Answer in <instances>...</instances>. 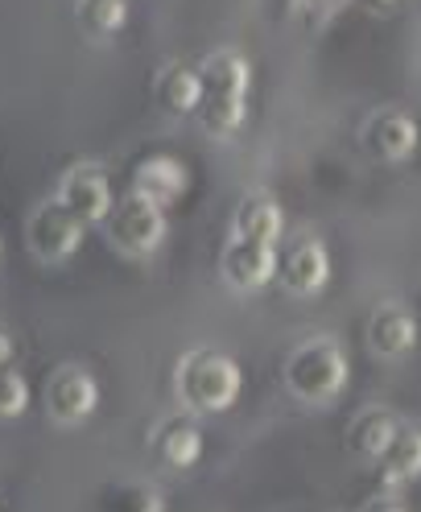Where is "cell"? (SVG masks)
Segmentation results:
<instances>
[{"label":"cell","instance_id":"11","mask_svg":"<svg viewBox=\"0 0 421 512\" xmlns=\"http://www.w3.org/2000/svg\"><path fill=\"white\" fill-rule=\"evenodd\" d=\"M421 141V128L409 112H397V108H388V112H376L364 128V149L368 157H376V162H405V157H413Z\"/></svg>","mask_w":421,"mask_h":512},{"label":"cell","instance_id":"17","mask_svg":"<svg viewBox=\"0 0 421 512\" xmlns=\"http://www.w3.org/2000/svg\"><path fill=\"white\" fill-rule=\"evenodd\" d=\"M376 467H380V484L384 488L413 484V479L421 475V430H397L393 446H388Z\"/></svg>","mask_w":421,"mask_h":512},{"label":"cell","instance_id":"12","mask_svg":"<svg viewBox=\"0 0 421 512\" xmlns=\"http://www.w3.org/2000/svg\"><path fill=\"white\" fill-rule=\"evenodd\" d=\"M417 343V318L397 306V302H388V306H376L372 318H368V347L376 351V356L384 360H401L409 356Z\"/></svg>","mask_w":421,"mask_h":512},{"label":"cell","instance_id":"16","mask_svg":"<svg viewBox=\"0 0 421 512\" xmlns=\"http://www.w3.org/2000/svg\"><path fill=\"white\" fill-rule=\"evenodd\" d=\"M397 418L393 413H384V409H368L364 418H355V426H351V434H347V446L360 459H368V463H380L384 459V451L393 446V438H397Z\"/></svg>","mask_w":421,"mask_h":512},{"label":"cell","instance_id":"14","mask_svg":"<svg viewBox=\"0 0 421 512\" xmlns=\"http://www.w3.org/2000/svg\"><path fill=\"white\" fill-rule=\"evenodd\" d=\"M157 100L178 116L199 112L203 104V71L190 67V62H170L166 71L157 75Z\"/></svg>","mask_w":421,"mask_h":512},{"label":"cell","instance_id":"20","mask_svg":"<svg viewBox=\"0 0 421 512\" xmlns=\"http://www.w3.org/2000/svg\"><path fill=\"white\" fill-rule=\"evenodd\" d=\"M29 409V380L17 368L0 372V422H13Z\"/></svg>","mask_w":421,"mask_h":512},{"label":"cell","instance_id":"8","mask_svg":"<svg viewBox=\"0 0 421 512\" xmlns=\"http://www.w3.org/2000/svg\"><path fill=\"white\" fill-rule=\"evenodd\" d=\"M277 281L298 298H310L318 290H327V281H331L327 244H318L310 236H302L298 244H289V252H281V261H277Z\"/></svg>","mask_w":421,"mask_h":512},{"label":"cell","instance_id":"25","mask_svg":"<svg viewBox=\"0 0 421 512\" xmlns=\"http://www.w3.org/2000/svg\"><path fill=\"white\" fill-rule=\"evenodd\" d=\"M0 256H5V236H0Z\"/></svg>","mask_w":421,"mask_h":512},{"label":"cell","instance_id":"5","mask_svg":"<svg viewBox=\"0 0 421 512\" xmlns=\"http://www.w3.org/2000/svg\"><path fill=\"white\" fill-rule=\"evenodd\" d=\"M58 203L67 207L79 223H108L112 207H116V190H112V178L104 166L95 162H79L62 174V186H58Z\"/></svg>","mask_w":421,"mask_h":512},{"label":"cell","instance_id":"22","mask_svg":"<svg viewBox=\"0 0 421 512\" xmlns=\"http://www.w3.org/2000/svg\"><path fill=\"white\" fill-rule=\"evenodd\" d=\"M5 368H13V335L0 331V372Z\"/></svg>","mask_w":421,"mask_h":512},{"label":"cell","instance_id":"13","mask_svg":"<svg viewBox=\"0 0 421 512\" xmlns=\"http://www.w3.org/2000/svg\"><path fill=\"white\" fill-rule=\"evenodd\" d=\"M153 446H157V455L166 459L170 467L178 471H190L194 463L203 459V430L199 422H190V418H170V422H161L157 434H153Z\"/></svg>","mask_w":421,"mask_h":512},{"label":"cell","instance_id":"3","mask_svg":"<svg viewBox=\"0 0 421 512\" xmlns=\"http://www.w3.org/2000/svg\"><path fill=\"white\" fill-rule=\"evenodd\" d=\"M347 372V356L335 339H310L289 356L285 384L306 405H331L347 389Z\"/></svg>","mask_w":421,"mask_h":512},{"label":"cell","instance_id":"21","mask_svg":"<svg viewBox=\"0 0 421 512\" xmlns=\"http://www.w3.org/2000/svg\"><path fill=\"white\" fill-rule=\"evenodd\" d=\"M351 5V0H289V9H294V17L302 21V25H327L331 17H339L343 9Z\"/></svg>","mask_w":421,"mask_h":512},{"label":"cell","instance_id":"4","mask_svg":"<svg viewBox=\"0 0 421 512\" xmlns=\"http://www.w3.org/2000/svg\"><path fill=\"white\" fill-rule=\"evenodd\" d=\"M108 240L124 252V256H149L161 248L166 240L170 223H166V207L137 195V190H128L124 199H116L112 215H108Z\"/></svg>","mask_w":421,"mask_h":512},{"label":"cell","instance_id":"1","mask_svg":"<svg viewBox=\"0 0 421 512\" xmlns=\"http://www.w3.org/2000/svg\"><path fill=\"white\" fill-rule=\"evenodd\" d=\"M203 104H199V124L211 137H236L244 112H248V79L252 67L236 50H219L203 62Z\"/></svg>","mask_w":421,"mask_h":512},{"label":"cell","instance_id":"7","mask_svg":"<svg viewBox=\"0 0 421 512\" xmlns=\"http://www.w3.org/2000/svg\"><path fill=\"white\" fill-rule=\"evenodd\" d=\"M100 409V380L87 368H62L46 384V413L58 426H83Z\"/></svg>","mask_w":421,"mask_h":512},{"label":"cell","instance_id":"10","mask_svg":"<svg viewBox=\"0 0 421 512\" xmlns=\"http://www.w3.org/2000/svg\"><path fill=\"white\" fill-rule=\"evenodd\" d=\"M190 182H194L190 166L174 153H149L145 162H137V170H133V190L145 199H153V203H161V207L182 203Z\"/></svg>","mask_w":421,"mask_h":512},{"label":"cell","instance_id":"15","mask_svg":"<svg viewBox=\"0 0 421 512\" xmlns=\"http://www.w3.org/2000/svg\"><path fill=\"white\" fill-rule=\"evenodd\" d=\"M285 232V215L277 207L273 195H248L236 211V236L240 240H261V244H277Z\"/></svg>","mask_w":421,"mask_h":512},{"label":"cell","instance_id":"2","mask_svg":"<svg viewBox=\"0 0 421 512\" xmlns=\"http://www.w3.org/2000/svg\"><path fill=\"white\" fill-rule=\"evenodd\" d=\"M174 384L194 413H223L244 393V368L223 351H190L174 372Z\"/></svg>","mask_w":421,"mask_h":512},{"label":"cell","instance_id":"24","mask_svg":"<svg viewBox=\"0 0 421 512\" xmlns=\"http://www.w3.org/2000/svg\"><path fill=\"white\" fill-rule=\"evenodd\" d=\"M368 512H405V508H401V504H372Z\"/></svg>","mask_w":421,"mask_h":512},{"label":"cell","instance_id":"18","mask_svg":"<svg viewBox=\"0 0 421 512\" xmlns=\"http://www.w3.org/2000/svg\"><path fill=\"white\" fill-rule=\"evenodd\" d=\"M79 25L95 38H112L128 25V0H79Z\"/></svg>","mask_w":421,"mask_h":512},{"label":"cell","instance_id":"9","mask_svg":"<svg viewBox=\"0 0 421 512\" xmlns=\"http://www.w3.org/2000/svg\"><path fill=\"white\" fill-rule=\"evenodd\" d=\"M277 261H281L277 244L232 236V244L223 248V277L236 290H265L269 281H277Z\"/></svg>","mask_w":421,"mask_h":512},{"label":"cell","instance_id":"19","mask_svg":"<svg viewBox=\"0 0 421 512\" xmlns=\"http://www.w3.org/2000/svg\"><path fill=\"white\" fill-rule=\"evenodd\" d=\"M104 512H166V500H161L153 488H145V484H124V488L108 492Z\"/></svg>","mask_w":421,"mask_h":512},{"label":"cell","instance_id":"6","mask_svg":"<svg viewBox=\"0 0 421 512\" xmlns=\"http://www.w3.org/2000/svg\"><path fill=\"white\" fill-rule=\"evenodd\" d=\"M83 236H87V223H79L58 199L38 207L34 219H29V252H34L38 261H50V265L71 261L83 244Z\"/></svg>","mask_w":421,"mask_h":512},{"label":"cell","instance_id":"23","mask_svg":"<svg viewBox=\"0 0 421 512\" xmlns=\"http://www.w3.org/2000/svg\"><path fill=\"white\" fill-rule=\"evenodd\" d=\"M360 5H364V9H372V13H384V9H393L397 0H360Z\"/></svg>","mask_w":421,"mask_h":512}]
</instances>
